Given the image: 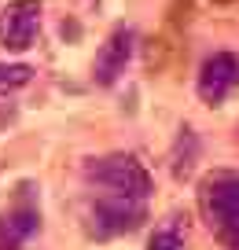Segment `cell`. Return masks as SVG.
<instances>
[{
  "instance_id": "1",
  "label": "cell",
  "mask_w": 239,
  "mask_h": 250,
  "mask_svg": "<svg viewBox=\"0 0 239 250\" xmlns=\"http://www.w3.org/2000/svg\"><path fill=\"white\" fill-rule=\"evenodd\" d=\"M199 210L224 250H239V173L217 169L199 184Z\"/></svg>"
},
{
  "instance_id": "2",
  "label": "cell",
  "mask_w": 239,
  "mask_h": 250,
  "mask_svg": "<svg viewBox=\"0 0 239 250\" xmlns=\"http://www.w3.org/2000/svg\"><path fill=\"white\" fill-rule=\"evenodd\" d=\"M85 177L92 180V184H100L103 191H114V195H129V199H147L151 195V173L132 155L92 158V162L85 166Z\"/></svg>"
},
{
  "instance_id": "3",
  "label": "cell",
  "mask_w": 239,
  "mask_h": 250,
  "mask_svg": "<svg viewBox=\"0 0 239 250\" xmlns=\"http://www.w3.org/2000/svg\"><path fill=\"white\" fill-rule=\"evenodd\" d=\"M88 217H92V232L100 235V239L132 232V228H140V221H144V199H129V195L103 191V195L92 203Z\"/></svg>"
},
{
  "instance_id": "4",
  "label": "cell",
  "mask_w": 239,
  "mask_h": 250,
  "mask_svg": "<svg viewBox=\"0 0 239 250\" xmlns=\"http://www.w3.org/2000/svg\"><path fill=\"white\" fill-rule=\"evenodd\" d=\"M195 88H199L202 103H210V107L224 103L232 88H239V55L236 52L206 55L202 66H199V81H195Z\"/></svg>"
},
{
  "instance_id": "5",
  "label": "cell",
  "mask_w": 239,
  "mask_h": 250,
  "mask_svg": "<svg viewBox=\"0 0 239 250\" xmlns=\"http://www.w3.org/2000/svg\"><path fill=\"white\" fill-rule=\"evenodd\" d=\"M41 30V0H11L0 11V44L8 52H26Z\"/></svg>"
},
{
  "instance_id": "6",
  "label": "cell",
  "mask_w": 239,
  "mask_h": 250,
  "mask_svg": "<svg viewBox=\"0 0 239 250\" xmlns=\"http://www.w3.org/2000/svg\"><path fill=\"white\" fill-rule=\"evenodd\" d=\"M132 44H136V37H132L129 26H114V30L107 33V41L100 44L96 62H92V81L96 85L107 88V85H114V81L122 78L129 59H132Z\"/></svg>"
},
{
  "instance_id": "7",
  "label": "cell",
  "mask_w": 239,
  "mask_h": 250,
  "mask_svg": "<svg viewBox=\"0 0 239 250\" xmlns=\"http://www.w3.org/2000/svg\"><path fill=\"white\" fill-rule=\"evenodd\" d=\"M41 228V213L37 206H11V210L0 213V250H22L30 243V235Z\"/></svg>"
},
{
  "instance_id": "8",
  "label": "cell",
  "mask_w": 239,
  "mask_h": 250,
  "mask_svg": "<svg viewBox=\"0 0 239 250\" xmlns=\"http://www.w3.org/2000/svg\"><path fill=\"white\" fill-rule=\"evenodd\" d=\"M33 70L26 62H0V92H15V88L30 85Z\"/></svg>"
},
{
  "instance_id": "9",
  "label": "cell",
  "mask_w": 239,
  "mask_h": 250,
  "mask_svg": "<svg viewBox=\"0 0 239 250\" xmlns=\"http://www.w3.org/2000/svg\"><path fill=\"white\" fill-rule=\"evenodd\" d=\"M147 250H184V235H180L177 225H162L147 239Z\"/></svg>"
}]
</instances>
